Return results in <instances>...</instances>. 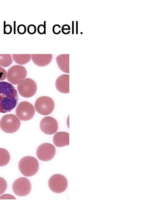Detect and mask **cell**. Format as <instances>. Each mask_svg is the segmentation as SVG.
I'll use <instances>...</instances> for the list:
<instances>
[{
  "instance_id": "obj_1",
  "label": "cell",
  "mask_w": 147,
  "mask_h": 219,
  "mask_svg": "<svg viewBox=\"0 0 147 219\" xmlns=\"http://www.w3.org/2000/svg\"><path fill=\"white\" fill-rule=\"evenodd\" d=\"M18 100L17 90L11 84L0 82V113L11 111L16 106Z\"/></svg>"
},
{
  "instance_id": "obj_2",
  "label": "cell",
  "mask_w": 147,
  "mask_h": 219,
  "mask_svg": "<svg viewBox=\"0 0 147 219\" xmlns=\"http://www.w3.org/2000/svg\"><path fill=\"white\" fill-rule=\"evenodd\" d=\"M19 170L22 175L30 177L35 174L39 169V164L37 159L30 156L23 157L19 161Z\"/></svg>"
},
{
  "instance_id": "obj_3",
  "label": "cell",
  "mask_w": 147,
  "mask_h": 219,
  "mask_svg": "<svg viewBox=\"0 0 147 219\" xmlns=\"http://www.w3.org/2000/svg\"><path fill=\"white\" fill-rule=\"evenodd\" d=\"M20 125V120L14 115L10 114L3 116L0 121V127L4 132L11 133L19 129Z\"/></svg>"
},
{
  "instance_id": "obj_4",
  "label": "cell",
  "mask_w": 147,
  "mask_h": 219,
  "mask_svg": "<svg viewBox=\"0 0 147 219\" xmlns=\"http://www.w3.org/2000/svg\"><path fill=\"white\" fill-rule=\"evenodd\" d=\"M34 107L36 111L39 114L47 115L53 111L55 103L52 98L47 96L39 97L36 100Z\"/></svg>"
},
{
  "instance_id": "obj_5",
  "label": "cell",
  "mask_w": 147,
  "mask_h": 219,
  "mask_svg": "<svg viewBox=\"0 0 147 219\" xmlns=\"http://www.w3.org/2000/svg\"><path fill=\"white\" fill-rule=\"evenodd\" d=\"M20 95L26 98L31 97L35 94L37 90L36 83L33 80L26 78L21 81L17 85Z\"/></svg>"
},
{
  "instance_id": "obj_6",
  "label": "cell",
  "mask_w": 147,
  "mask_h": 219,
  "mask_svg": "<svg viewBox=\"0 0 147 219\" xmlns=\"http://www.w3.org/2000/svg\"><path fill=\"white\" fill-rule=\"evenodd\" d=\"M27 74L26 70L24 67L18 65H14L8 70L7 79L10 83L16 85L26 77Z\"/></svg>"
},
{
  "instance_id": "obj_7",
  "label": "cell",
  "mask_w": 147,
  "mask_h": 219,
  "mask_svg": "<svg viewBox=\"0 0 147 219\" xmlns=\"http://www.w3.org/2000/svg\"><path fill=\"white\" fill-rule=\"evenodd\" d=\"M50 189L53 192L57 193L63 192L66 189L68 182L66 178L63 175L56 174L52 175L48 181Z\"/></svg>"
},
{
  "instance_id": "obj_8",
  "label": "cell",
  "mask_w": 147,
  "mask_h": 219,
  "mask_svg": "<svg viewBox=\"0 0 147 219\" xmlns=\"http://www.w3.org/2000/svg\"><path fill=\"white\" fill-rule=\"evenodd\" d=\"M35 112L33 106L26 101L20 102L16 110L17 117L23 121H27L31 119L34 116Z\"/></svg>"
},
{
  "instance_id": "obj_9",
  "label": "cell",
  "mask_w": 147,
  "mask_h": 219,
  "mask_svg": "<svg viewBox=\"0 0 147 219\" xmlns=\"http://www.w3.org/2000/svg\"><path fill=\"white\" fill-rule=\"evenodd\" d=\"M12 187L14 193L20 196L27 195L31 189L30 181L25 177H21L17 179L13 183Z\"/></svg>"
},
{
  "instance_id": "obj_10",
  "label": "cell",
  "mask_w": 147,
  "mask_h": 219,
  "mask_svg": "<svg viewBox=\"0 0 147 219\" xmlns=\"http://www.w3.org/2000/svg\"><path fill=\"white\" fill-rule=\"evenodd\" d=\"M55 152V148L53 145L49 143H45L38 146L36 150V154L40 160L47 161L53 158Z\"/></svg>"
},
{
  "instance_id": "obj_11",
  "label": "cell",
  "mask_w": 147,
  "mask_h": 219,
  "mask_svg": "<svg viewBox=\"0 0 147 219\" xmlns=\"http://www.w3.org/2000/svg\"><path fill=\"white\" fill-rule=\"evenodd\" d=\"M40 128L45 134L52 135L56 132L58 125L57 121L51 117H46L43 118L40 123Z\"/></svg>"
},
{
  "instance_id": "obj_12",
  "label": "cell",
  "mask_w": 147,
  "mask_h": 219,
  "mask_svg": "<svg viewBox=\"0 0 147 219\" xmlns=\"http://www.w3.org/2000/svg\"><path fill=\"white\" fill-rule=\"evenodd\" d=\"M57 89L59 92L64 94L69 92V75L63 74L59 77L55 82Z\"/></svg>"
},
{
  "instance_id": "obj_13",
  "label": "cell",
  "mask_w": 147,
  "mask_h": 219,
  "mask_svg": "<svg viewBox=\"0 0 147 219\" xmlns=\"http://www.w3.org/2000/svg\"><path fill=\"white\" fill-rule=\"evenodd\" d=\"M32 60L37 66L44 67L49 64L52 58V54H32Z\"/></svg>"
},
{
  "instance_id": "obj_14",
  "label": "cell",
  "mask_w": 147,
  "mask_h": 219,
  "mask_svg": "<svg viewBox=\"0 0 147 219\" xmlns=\"http://www.w3.org/2000/svg\"><path fill=\"white\" fill-rule=\"evenodd\" d=\"M55 145L58 147H63L69 145V134L63 132L56 133L53 138Z\"/></svg>"
},
{
  "instance_id": "obj_15",
  "label": "cell",
  "mask_w": 147,
  "mask_h": 219,
  "mask_svg": "<svg viewBox=\"0 0 147 219\" xmlns=\"http://www.w3.org/2000/svg\"><path fill=\"white\" fill-rule=\"evenodd\" d=\"M59 68L64 72L69 73V54H62L56 58Z\"/></svg>"
},
{
  "instance_id": "obj_16",
  "label": "cell",
  "mask_w": 147,
  "mask_h": 219,
  "mask_svg": "<svg viewBox=\"0 0 147 219\" xmlns=\"http://www.w3.org/2000/svg\"><path fill=\"white\" fill-rule=\"evenodd\" d=\"M14 61L19 65H24L28 62L31 58V54H12Z\"/></svg>"
},
{
  "instance_id": "obj_17",
  "label": "cell",
  "mask_w": 147,
  "mask_h": 219,
  "mask_svg": "<svg viewBox=\"0 0 147 219\" xmlns=\"http://www.w3.org/2000/svg\"><path fill=\"white\" fill-rule=\"evenodd\" d=\"M10 159V155L8 151L5 149L0 148V166L7 165Z\"/></svg>"
},
{
  "instance_id": "obj_18",
  "label": "cell",
  "mask_w": 147,
  "mask_h": 219,
  "mask_svg": "<svg viewBox=\"0 0 147 219\" xmlns=\"http://www.w3.org/2000/svg\"><path fill=\"white\" fill-rule=\"evenodd\" d=\"M12 60L10 54H0V65L7 67L11 65Z\"/></svg>"
},
{
  "instance_id": "obj_19",
  "label": "cell",
  "mask_w": 147,
  "mask_h": 219,
  "mask_svg": "<svg viewBox=\"0 0 147 219\" xmlns=\"http://www.w3.org/2000/svg\"><path fill=\"white\" fill-rule=\"evenodd\" d=\"M7 187V184L6 181L3 178L0 177V195L5 191Z\"/></svg>"
},
{
  "instance_id": "obj_20",
  "label": "cell",
  "mask_w": 147,
  "mask_h": 219,
  "mask_svg": "<svg viewBox=\"0 0 147 219\" xmlns=\"http://www.w3.org/2000/svg\"><path fill=\"white\" fill-rule=\"evenodd\" d=\"M46 21H44V25H39L37 28L38 32L40 34H45L46 31Z\"/></svg>"
},
{
  "instance_id": "obj_21",
  "label": "cell",
  "mask_w": 147,
  "mask_h": 219,
  "mask_svg": "<svg viewBox=\"0 0 147 219\" xmlns=\"http://www.w3.org/2000/svg\"><path fill=\"white\" fill-rule=\"evenodd\" d=\"M3 32L4 34H9L12 31V27L9 24L5 25V21H4Z\"/></svg>"
},
{
  "instance_id": "obj_22",
  "label": "cell",
  "mask_w": 147,
  "mask_h": 219,
  "mask_svg": "<svg viewBox=\"0 0 147 219\" xmlns=\"http://www.w3.org/2000/svg\"><path fill=\"white\" fill-rule=\"evenodd\" d=\"M27 32L30 34L35 33L36 31V26L34 24H30L28 25L27 28Z\"/></svg>"
},
{
  "instance_id": "obj_23",
  "label": "cell",
  "mask_w": 147,
  "mask_h": 219,
  "mask_svg": "<svg viewBox=\"0 0 147 219\" xmlns=\"http://www.w3.org/2000/svg\"><path fill=\"white\" fill-rule=\"evenodd\" d=\"M18 32L20 34H24L26 32V28L25 25L23 24L19 25L17 27Z\"/></svg>"
},
{
  "instance_id": "obj_24",
  "label": "cell",
  "mask_w": 147,
  "mask_h": 219,
  "mask_svg": "<svg viewBox=\"0 0 147 219\" xmlns=\"http://www.w3.org/2000/svg\"><path fill=\"white\" fill-rule=\"evenodd\" d=\"M70 26L68 24H64L63 25L62 27L61 28V31L64 34H69L70 32V31L68 30H70Z\"/></svg>"
},
{
  "instance_id": "obj_25",
  "label": "cell",
  "mask_w": 147,
  "mask_h": 219,
  "mask_svg": "<svg viewBox=\"0 0 147 219\" xmlns=\"http://www.w3.org/2000/svg\"><path fill=\"white\" fill-rule=\"evenodd\" d=\"M7 72L5 70L0 66V81L3 80L6 78Z\"/></svg>"
},
{
  "instance_id": "obj_26",
  "label": "cell",
  "mask_w": 147,
  "mask_h": 219,
  "mask_svg": "<svg viewBox=\"0 0 147 219\" xmlns=\"http://www.w3.org/2000/svg\"><path fill=\"white\" fill-rule=\"evenodd\" d=\"M61 26L59 24H55L54 25L52 28V31L53 33L55 34H59L61 32V30H59L61 28Z\"/></svg>"
},
{
  "instance_id": "obj_27",
  "label": "cell",
  "mask_w": 147,
  "mask_h": 219,
  "mask_svg": "<svg viewBox=\"0 0 147 219\" xmlns=\"http://www.w3.org/2000/svg\"><path fill=\"white\" fill-rule=\"evenodd\" d=\"M5 195L7 197L1 196L0 197V199H16L14 196L10 195L5 194Z\"/></svg>"
},
{
  "instance_id": "obj_28",
  "label": "cell",
  "mask_w": 147,
  "mask_h": 219,
  "mask_svg": "<svg viewBox=\"0 0 147 219\" xmlns=\"http://www.w3.org/2000/svg\"><path fill=\"white\" fill-rule=\"evenodd\" d=\"M72 34H74V21H72Z\"/></svg>"
},
{
  "instance_id": "obj_29",
  "label": "cell",
  "mask_w": 147,
  "mask_h": 219,
  "mask_svg": "<svg viewBox=\"0 0 147 219\" xmlns=\"http://www.w3.org/2000/svg\"><path fill=\"white\" fill-rule=\"evenodd\" d=\"M13 27H14V32L13 33L15 34L16 33V21H14L13 22Z\"/></svg>"
},
{
  "instance_id": "obj_30",
  "label": "cell",
  "mask_w": 147,
  "mask_h": 219,
  "mask_svg": "<svg viewBox=\"0 0 147 219\" xmlns=\"http://www.w3.org/2000/svg\"><path fill=\"white\" fill-rule=\"evenodd\" d=\"M76 33L77 34H78V21H76Z\"/></svg>"
}]
</instances>
